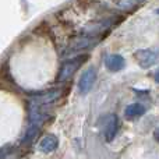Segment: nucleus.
<instances>
[{"instance_id":"nucleus-1","label":"nucleus","mask_w":159,"mask_h":159,"mask_svg":"<svg viewBox=\"0 0 159 159\" xmlns=\"http://www.w3.org/2000/svg\"><path fill=\"white\" fill-rule=\"evenodd\" d=\"M89 59V55H78L74 56V57L69 59V60L63 61V64L60 66V70L57 73V82H64L69 78H71L74 75V73H77L81 66L85 63V61Z\"/></svg>"},{"instance_id":"nucleus-2","label":"nucleus","mask_w":159,"mask_h":159,"mask_svg":"<svg viewBox=\"0 0 159 159\" xmlns=\"http://www.w3.org/2000/svg\"><path fill=\"white\" fill-rule=\"evenodd\" d=\"M103 36L101 35H88V34H82L81 36L75 38L74 41H71V43L69 45V48L66 49V53L77 52V50H88L92 46H95L99 42V39H102Z\"/></svg>"},{"instance_id":"nucleus-3","label":"nucleus","mask_w":159,"mask_h":159,"mask_svg":"<svg viewBox=\"0 0 159 159\" xmlns=\"http://www.w3.org/2000/svg\"><path fill=\"white\" fill-rule=\"evenodd\" d=\"M134 60L138 63V66L141 69H149L152 67L159 59V52L155 49H140L137 52H134L133 55Z\"/></svg>"},{"instance_id":"nucleus-4","label":"nucleus","mask_w":159,"mask_h":159,"mask_svg":"<svg viewBox=\"0 0 159 159\" xmlns=\"http://www.w3.org/2000/svg\"><path fill=\"white\" fill-rule=\"evenodd\" d=\"M96 74L98 73H96V70L93 67H89V69H87L82 73V75L80 77L78 84H77V89L81 95H85V93H88L92 89L93 84L96 81Z\"/></svg>"},{"instance_id":"nucleus-5","label":"nucleus","mask_w":159,"mask_h":159,"mask_svg":"<svg viewBox=\"0 0 159 159\" xmlns=\"http://www.w3.org/2000/svg\"><path fill=\"white\" fill-rule=\"evenodd\" d=\"M61 96H63V88H55V89L46 91L43 93H39V95L34 96L32 101L35 105L42 106V105H48V103H52V102L57 101Z\"/></svg>"},{"instance_id":"nucleus-6","label":"nucleus","mask_w":159,"mask_h":159,"mask_svg":"<svg viewBox=\"0 0 159 159\" xmlns=\"http://www.w3.org/2000/svg\"><path fill=\"white\" fill-rule=\"evenodd\" d=\"M117 131H119V117L116 115H109L106 117V123H105V129H103L105 140L107 143H112L115 140Z\"/></svg>"},{"instance_id":"nucleus-7","label":"nucleus","mask_w":159,"mask_h":159,"mask_svg":"<svg viewBox=\"0 0 159 159\" xmlns=\"http://www.w3.org/2000/svg\"><path fill=\"white\" fill-rule=\"evenodd\" d=\"M106 69L112 73H117L126 67V60L121 55H109L105 60Z\"/></svg>"},{"instance_id":"nucleus-8","label":"nucleus","mask_w":159,"mask_h":159,"mask_svg":"<svg viewBox=\"0 0 159 159\" xmlns=\"http://www.w3.org/2000/svg\"><path fill=\"white\" fill-rule=\"evenodd\" d=\"M57 148H59V138L56 137L55 134L45 135L41 140V143H39V149H41L42 152H46V154L56 151Z\"/></svg>"},{"instance_id":"nucleus-9","label":"nucleus","mask_w":159,"mask_h":159,"mask_svg":"<svg viewBox=\"0 0 159 159\" xmlns=\"http://www.w3.org/2000/svg\"><path fill=\"white\" fill-rule=\"evenodd\" d=\"M147 113V107L141 103H131L124 109V117L129 120H135Z\"/></svg>"},{"instance_id":"nucleus-10","label":"nucleus","mask_w":159,"mask_h":159,"mask_svg":"<svg viewBox=\"0 0 159 159\" xmlns=\"http://www.w3.org/2000/svg\"><path fill=\"white\" fill-rule=\"evenodd\" d=\"M143 2L144 0H119L117 6H119V8H121V10L130 11V10L137 8V6H140Z\"/></svg>"},{"instance_id":"nucleus-11","label":"nucleus","mask_w":159,"mask_h":159,"mask_svg":"<svg viewBox=\"0 0 159 159\" xmlns=\"http://www.w3.org/2000/svg\"><path fill=\"white\" fill-rule=\"evenodd\" d=\"M75 3H77V6L81 10H87V8H89L92 6L93 0H75Z\"/></svg>"},{"instance_id":"nucleus-12","label":"nucleus","mask_w":159,"mask_h":159,"mask_svg":"<svg viewBox=\"0 0 159 159\" xmlns=\"http://www.w3.org/2000/svg\"><path fill=\"white\" fill-rule=\"evenodd\" d=\"M11 149H13V147L11 145H6V147H3V148H0V159H4L7 155H10L11 154Z\"/></svg>"},{"instance_id":"nucleus-13","label":"nucleus","mask_w":159,"mask_h":159,"mask_svg":"<svg viewBox=\"0 0 159 159\" xmlns=\"http://www.w3.org/2000/svg\"><path fill=\"white\" fill-rule=\"evenodd\" d=\"M154 138H155V140H157L158 143H159V127H158V129L154 131Z\"/></svg>"},{"instance_id":"nucleus-14","label":"nucleus","mask_w":159,"mask_h":159,"mask_svg":"<svg viewBox=\"0 0 159 159\" xmlns=\"http://www.w3.org/2000/svg\"><path fill=\"white\" fill-rule=\"evenodd\" d=\"M154 80H155V82H158V84H159V70H157V71H155Z\"/></svg>"},{"instance_id":"nucleus-15","label":"nucleus","mask_w":159,"mask_h":159,"mask_svg":"<svg viewBox=\"0 0 159 159\" xmlns=\"http://www.w3.org/2000/svg\"><path fill=\"white\" fill-rule=\"evenodd\" d=\"M155 13H157V14H158V16H159V8H157V11H155Z\"/></svg>"}]
</instances>
